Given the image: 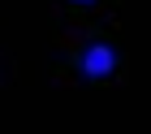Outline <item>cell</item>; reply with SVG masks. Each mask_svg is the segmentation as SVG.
Listing matches in <instances>:
<instances>
[{
  "label": "cell",
  "instance_id": "cell-2",
  "mask_svg": "<svg viewBox=\"0 0 151 134\" xmlns=\"http://www.w3.org/2000/svg\"><path fill=\"white\" fill-rule=\"evenodd\" d=\"M73 4H91V0H73Z\"/></svg>",
  "mask_w": 151,
  "mask_h": 134
},
{
  "label": "cell",
  "instance_id": "cell-1",
  "mask_svg": "<svg viewBox=\"0 0 151 134\" xmlns=\"http://www.w3.org/2000/svg\"><path fill=\"white\" fill-rule=\"evenodd\" d=\"M78 69H82V78H108V74L116 69V52L108 43H91L78 56Z\"/></svg>",
  "mask_w": 151,
  "mask_h": 134
}]
</instances>
